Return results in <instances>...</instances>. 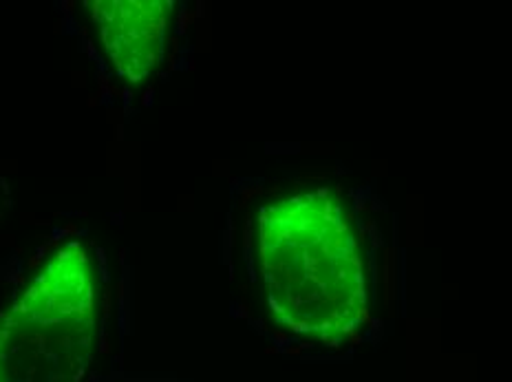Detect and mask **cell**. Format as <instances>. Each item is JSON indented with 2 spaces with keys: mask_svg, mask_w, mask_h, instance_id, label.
Segmentation results:
<instances>
[{
  "mask_svg": "<svg viewBox=\"0 0 512 382\" xmlns=\"http://www.w3.org/2000/svg\"><path fill=\"white\" fill-rule=\"evenodd\" d=\"M250 265L270 321L309 345H358L396 307L393 224L369 190L318 182L261 199Z\"/></svg>",
  "mask_w": 512,
  "mask_h": 382,
  "instance_id": "cell-1",
  "label": "cell"
},
{
  "mask_svg": "<svg viewBox=\"0 0 512 382\" xmlns=\"http://www.w3.org/2000/svg\"><path fill=\"white\" fill-rule=\"evenodd\" d=\"M95 332L93 261L82 243H69L0 312V382H82Z\"/></svg>",
  "mask_w": 512,
  "mask_h": 382,
  "instance_id": "cell-2",
  "label": "cell"
},
{
  "mask_svg": "<svg viewBox=\"0 0 512 382\" xmlns=\"http://www.w3.org/2000/svg\"><path fill=\"white\" fill-rule=\"evenodd\" d=\"M91 20L117 76L140 84L162 65L170 3L164 0H95Z\"/></svg>",
  "mask_w": 512,
  "mask_h": 382,
  "instance_id": "cell-3",
  "label": "cell"
}]
</instances>
